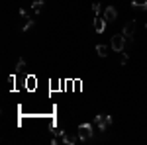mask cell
Returning <instances> with one entry per match:
<instances>
[{
	"label": "cell",
	"mask_w": 147,
	"mask_h": 145,
	"mask_svg": "<svg viewBox=\"0 0 147 145\" xmlns=\"http://www.w3.org/2000/svg\"><path fill=\"white\" fill-rule=\"evenodd\" d=\"M94 125H96L100 132H106V129L112 125V116H108V114H98V116L94 118Z\"/></svg>",
	"instance_id": "cell-1"
},
{
	"label": "cell",
	"mask_w": 147,
	"mask_h": 145,
	"mask_svg": "<svg viewBox=\"0 0 147 145\" xmlns=\"http://www.w3.org/2000/svg\"><path fill=\"white\" fill-rule=\"evenodd\" d=\"M125 43H127V37H125L124 34H116L112 37V49L114 51H118V53H122L124 51V47H125Z\"/></svg>",
	"instance_id": "cell-2"
},
{
	"label": "cell",
	"mask_w": 147,
	"mask_h": 145,
	"mask_svg": "<svg viewBox=\"0 0 147 145\" xmlns=\"http://www.w3.org/2000/svg\"><path fill=\"white\" fill-rule=\"evenodd\" d=\"M79 139L80 141H90L92 139V123H80L79 125Z\"/></svg>",
	"instance_id": "cell-3"
},
{
	"label": "cell",
	"mask_w": 147,
	"mask_h": 145,
	"mask_svg": "<svg viewBox=\"0 0 147 145\" xmlns=\"http://www.w3.org/2000/svg\"><path fill=\"white\" fill-rule=\"evenodd\" d=\"M122 34L131 41V37H134V34H136V20H129V22L124 26V30H122Z\"/></svg>",
	"instance_id": "cell-4"
},
{
	"label": "cell",
	"mask_w": 147,
	"mask_h": 145,
	"mask_svg": "<svg viewBox=\"0 0 147 145\" xmlns=\"http://www.w3.org/2000/svg\"><path fill=\"white\" fill-rule=\"evenodd\" d=\"M118 18V10L114 8V6H106V10H104V20L106 22H114Z\"/></svg>",
	"instance_id": "cell-5"
},
{
	"label": "cell",
	"mask_w": 147,
	"mask_h": 145,
	"mask_svg": "<svg viewBox=\"0 0 147 145\" xmlns=\"http://www.w3.org/2000/svg\"><path fill=\"white\" fill-rule=\"evenodd\" d=\"M104 30H106V20L104 18H96L94 20V32L96 34H102Z\"/></svg>",
	"instance_id": "cell-6"
},
{
	"label": "cell",
	"mask_w": 147,
	"mask_h": 145,
	"mask_svg": "<svg viewBox=\"0 0 147 145\" xmlns=\"http://www.w3.org/2000/svg\"><path fill=\"white\" fill-rule=\"evenodd\" d=\"M43 6H45V2H43V0H35L34 4H32V8H34V12H37V14H39V12L43 10Z\"/></svg>",
	"instance_id": "cell-7"
},
{
	"label": "cell",
	"mask_w": 147,
	"mask_h": 145,
	"mask_svg": "<svg viewBox=\"0 0 147 145\" xmlns=\"http://www.w3.org/2000/svg\"><path fill=\"white\" fill-rule=\"evenodd\" d=\"M131 6H134V8H137V10H147V0H143V2L131 0Z\"/></svg>",
	"instance_id": "cell-8"
},
{
	"label": "cell",
	"mask_w": 147,
	"mask_h": 145,
	"mask_svg": "<svg viewBox=\"0 0 147 145\" xmlns=\"http://www.w3.org/2000/svg\"><path fill=\"white\" fill-rule=\"evenodd\" d=\"M96 53H98V57H106V55H108L106 45H96Z\"/></svg>",
	"instance_id": "cell-9"
},
{
	"label": "cell",
	"mask_w": 147,
	"mask_h": 145,
	"mask_svg": "<svg viewBox=\"0 0 147 145\" xmlns=\"http://www.w3.org/2000/svg\"><path fill=\"white\" fill-rule=\"evenodd\" d=\"M26 88H30V90L35 88V77H28L26 78Z\"/></svg>",
	"instance_id": "cell-10"
},
{
	"label": "cell",
	"mask_w": 147,
	"mask_h": 145,
	"mask_svg": "<svg viewBox=\"0 0 147 145\" xmlns=\"http://www.w3.org/2000/svg\"><path fill=\"white\" fill-rule=\"evenodd\" d=\"M61 139H63V141H65V143H67V145H73V143H75V141H77V137H73V135H67V134L63 135Z\"/></svg>",
	"instance_id": "cell-11"
},
{
	"label": "cell",
	"mask_w": 147,
	"mask_h": 145,
	"mask_svg": "<svg viewBox=\"0 0 147 145\" xmlns=\"http://www.w3.org/2000/svg\"><path fill=\"white\" fill-rule=\"evenodd\" d=\"M24 67H26V61H24V59H18V63H16V69H14V71H16V73H22Z\"/></svg>",
	"instance_id": "cell-12"
},
{
	"label": "cell",
	"mask_w": 147,
	"mask_h": 145,
	"mask_svg": "<svg viewBox=\"0 0 147 145\" xmlns=\"http://www.w3.org/2000/svg\"><path fill=\"white\" fill-rule=\"evenodd\" d=\"M100 6H102V4H98V2H94V4H92V14H94V16H98V14L102 12Z\"/></svg>",
	"instance_id": "cell-13"
},
{
	"label": "cell",
	"mask_w": 147,
	"mask_h": 145,
	"mask_svg": "<svg viewBox=\"0 0 147 145\" xmlns=\"http://www.w3.org/2000/svg\"><path fill=\"white\" fill-rule=\"evenodd\" d=\"M32 26H34V20H30V18H28V20H26V24L22 26V30H24V32H28V30H30Z\"/></svg>",
	"instance_id": "cell-14"
},
{
	"label": "cell",
	"mask_w": 147,
	"mask_h": 145,
	"mask_svg": "<svg viewBox=\"0 0 147 145\" xmlns=\"http://www.w3.org/2000/svg\"><path fill=\"white\" fill-rule=\"evenodd\" d=\"M127 61H129V57H127V53H124V51H122V55H120V63H122V65H125Z\"/></svg>",
	"instance_id": "cell-15"
},
{
	"label": "cell",
	"mask_w": 147,
	"mask_h": 145,
	"mask_svg": "<svg viewBox=\"0 0 147 145\" xmlns=\"http://www.w3.org/2000/svg\"><path fill=\"white\" fill-rule=\"evenodd\" d=\"M145 30H147V24H145Z\"/></svg>",
	"instance_id": "cell-16"
}]
</instances>
